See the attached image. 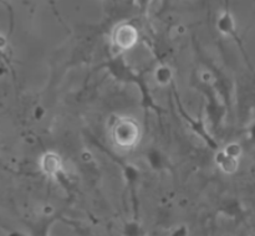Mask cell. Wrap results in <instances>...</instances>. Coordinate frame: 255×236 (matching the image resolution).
Returning <instances> with one entry per match:
<instances>
[{
	"instance_id": "1",
	"label": "cell",
	"mask_w": 255,
	"mask_h": 236,
	"mask_svg": "<svg viewBox=\"0 0 255 236\" xmlns=\"http://www.w3.org/2000/svg\"><path fill=\"white\" fill-rule=\"evenodd\" d=\"M106 66L110 74L116 79L121 82H128V83L136 84L139 88V91H141L142 99H143L146 107H153V99H152L148 84L146 83L143 77L138 72H136L133 69L128 66V64L125 61V59L121 55H117V56L109 60Z\"/></svg>"
},
{
	"instance_id": "2",
	"label": "cell",
	"mask_w": 255,
	"mask_h": 236,
	"mask_svg": "<svg viewBox=\"0 0 255 236\" xmlns=\"http://www.w3.org/2000/svg\"><path fill=\"white\" fill-rule=\"evenodd\" d=\"M111 136L115 144L121 148H132L138 143L141 129L134 119L128 117H119L112 123Z\"/></svg>"
},
{
	"instance_id": "3",
	"label": "cell",
	"mask_w": 255,
	"mask_h": 236,
	"mask_svg": "<svg viewBox=\"0 0 255 236\" xmlns=\"http://www.w3.org/2000/svg\"><path fill=\"white\" fill-rule=\"evenodd\" d=\"M138 40V32L134 26L129 24H122L115 29L112 35L114 45L120 51H127L131 50Z\"/></svg>"
},
{
	"instance_id": "4",
	"label": "cell",
	"mask_w": 255,
	"mask_h": 236,
	"mask_svg": "<svg viewBox=\"0 0 255 236\" xmlns=\"http://www.w3.org/2000/svg\"><path fill=\"white\" fill-rule=\"evenodd\" d=\"M40 169L49 178L60 180L64 176V164L60 156L55 152H46L40 159Z\"/></svg>"
},
{
	"instance_id": "5",
	"label": "cell",
	"mask_w": 255,
	"mask_h": 236,
	"mask_svg": "<svg viewBox=\"0 0 255 236\" xmlns=\"http://www.w3.org/2000/svg\"><path fill=\"white\" fill-rule=\"evenodd\" d=\"M146 159L153 170H166L169 165L168 157L163 152L156 148H152L147 152Z\"/></svg>"
},
{
	"instance_id": "6",
	"label": "cell",
	"mask_w": 255,
	"mask_h": 236,
	"mask_svg": "<svg viewBox=\"0 0 255 236\" xmlns=\"http://www.w3.org/2000/svg\"><path fill=\"white\" fill-rule=\"evenodd\" d=\"M216 161L224 173H233V171L237 170V166H238V159L227 156L223 151H219L216 154Z\"/></svg>"
},
{
	"instance_id": "7",
	"label": "cell",
	"mask_w": 255,
	"mask_h": 236,
	"mask_svg": "<svg viewBox=\"0 0 255 236\" xmlns=\"http://www.w3.org/2000/svg\"><path fill=\"white\" fill-rule=\"evenodd\" d=\"M154 79L159 86H168L173 81V71L167 65H159L154 70Z\"/></svg>"
},
{
	"instance_id": "8",
	"label": "cell",
	"mask_w": 255,
	"mask_h": 236,
	"mask_svg": "<svg viewBox=\"0 0 255 236\" xmlns=\"http://www.w3.org/2000/svg\"><path fill=\"white\" fill-rule=\"evenodd\" d=\"M217 27L219 31L224 35H231L234 31V20L231 16V14L224 12L219 16L218 22H217Z\"/></svg>"
},
{
	"instance_id": "9",
	"label": "cell",
	"mask_w": 255,
	"mask_h": 236,
	"mask_svg": "<svg viewBox=\"0 0 255 236\" xmlns=\"http://www.w3.org/2000/svg\"><path fill=\"white\" fill-rule=\"evenodd\" d=\"M125 236H146V233L137 221H129L125 225Z\"/></svg>"
},
{
	"instance_id": "10",
	"label": "cell",
	"mask_w": 255,
	"mask_h": 236,
	"mask_svg": "<svg viewBox=\"0 0 255 236\" xmlns=\"http://www.w3.org/2000/svg\"><path fill=\"white\" fill-rule=\"evenodd\" d=\"M124 174H125V178H126V180L128 181L129 185H134V184H137V181H138L139 179V171L136 166L131 165V164H127V165H125L124 168Z\"/></svg>"
},
{
	"instance_id": "11",
	"label": "cell",
	"mask_w": 255,
	"mask_h": 236,
	"mask_svg": "<svg viewBox=\"0 0 255 236\" xmlns=\"http://www.w3.org/2000/svg\"><path fill=\"white\" fill-rule=\"evenodd\" d=\"M223 152L227 154V156L232 157V158L238 159L239 156H241V153H242V148L239 147V144L231 143V144H228L226 148H224Z\"/></svg>"
},
{
	"instance_id": "12",
	"label": "cell",
	"mask_w": 255,
	"mask_h": 236,
	"mask_svg": "<svg viewBox=\"0 0 255 236\" xmlns=\"http://www.w3.org/2000/svg\"><path fill=\"white\" fill-rule=\"evenodd\" d=\"M169 236H189V230L186 225H178L171 231Z\"/></svg>"
}]
</instances>
